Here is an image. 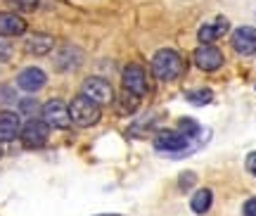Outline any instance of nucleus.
Listing matches in <instances>:
<instances>
[{
    "mask_svg": "<svg viewBox=\"0 0 256 216\" xmlns=\"http://www.w3.org/2000/svg\"><path fill=\"white\" fill-rule=\"evenodd\" d=\"M185 100L190 105H194V107H204V105H209L211 100H214V93L209 88H194L185 93Z\"/></svg>",
    "mask_w": 256,
    "mask_h": 216,
    "instance_id": "nucleus-16",
    "label": "nucleus"
},
{
    "mask_svg": "<svg viewBox=\"0 0 256 216\" xmlns=\"http://www.w3.org/2000/svg\"><path fill=\"white\" fill-rule=\"evenodd\" d=\"M48 135H50V126L43 119H28L22 126L19 138H22L24 147H43L48 143Z\"/></svg>",
    "mask_w": 256,
    "mask_h": 216,
    "instance_id": "nucleus-6",
    "label": "nucleus"
},
{
    "mask_svg": "<svg viewBox=\"0 0 256 216\" xmlns=\"http://www.w3.org/2000/svg\"><path fill=\"white\" fill-rule=\"evenodd\" d=\"M95 216H121V214H95Z\"/></svg>",
    "mask_w": 256,
    "mask_h": 216,
    "instance_id": "nucleus-23",
    "label": "nucleus"
},
{
    "mask_svg": "<svg viewBox=\"0 0 256 216\" xmlns=\"http://www.w3.org/2000/svg\"><path fill=\"white\" fill-rule=\"evenodd\" d=\"M5 3L14 5L17 10H26V12H31V10H38V5H40V0H5Z\"/></svg>",
    "mask_w": 256,
    "mask_h": 216,
    "instance_id": "nucleus-18",
    "label": "nucleus"
},
{
    "mask_svg": "<svg viewBox=\"0 0 256 216\" xmlns=\"http://www.w3.org/2000/svg\"><path fill=\"white\" fill-rule=\"evenodd\" d=\"M26 34V22L14 12H0V36H22Z\"/></svg>",
    "mask_w": 256,
    "mask_h": 216,
    "instance_id": "nucleus-13",
    "label": "nucleus"
},
{
    "mask_svg": "<svg viewBox=\"0 0 256 216\" xmlns=\"http://www.w3.org/2000/svg\"><path fill=\"white\" fill-rule=\"evenodd\" d=\"M46 83H48L46 72L38 69V67H28L24 72H19V76H17V86L24 90V93H38Z\"/></svg>",
    "mask_w": 256,
    "mask_h": 216,
    "instance_id": "nucleus-10",
    "label": "nucleus"
},
{
    "mask_svg": "<svg viewBox=\"0 0 256 216\" xmlns=\"http://www.w3.org/2000/svg\"><path fill=\"white\" fill-rule=\"evenodd\" d=\"M192 60H194V64L200 67L202 72H216L226 62L223 53H220L216 45H200L194 50V55H192Z\"/></svg>",
    "mask_w": 256,
    "mask_h": 216,
    "instance_id": "nucleus-8",
    "label": "nucleus"
},
{
    "mask_svg": "<svg viewBox=\"0 0 256 216\" xmlns=\"http://www.w3.org/2000/svg\"><path fill=\"white\" fill-rule=\"evenodd\" d=\"M19 133H22V119L17 112H10V109L0 112V145L17 140Z\"/></svg>",
    "mask_w": 256,
    "mask_h": 216,
    "instance_id": "nucleus-9",
    "label": "nucleus"
},
{
    "mask_svg": "<svg viewBox=\"0 0 256 216\" xmlns=\"http://www.w3.org/2000/svg\"><path fill=\"white\" fill-rule=\"evenodd\" d=\"M211 202H214V192H211L209 188H202L192 195L190 207H192L194 214H206V211L211 209Z\"/></svg>",
    "mask_w": 256,
    "mask_h": 216,
    "instance_id": "nucleus-15",
    "label": "nucleus"
},
{
    "mask_svg": "<svg viewBox=\"0 0 256 216\" xmlns=\"http://www.w3.org/2000/svg\"><path fill=\"white\" fill-rule=\"evenodd\" d=\"M40 114H43V121H46L50 128H66L72 124V117H69V107L64 105L62 100H48L46 105L40 107Z\"/></svg>",
    "mask_w": 256,
    "mask_h": 216,
    "instance_id": "nucleus-7",
    "label": "nucleus"
},
{
    "mask_svg": "<svg viewBox=\"0 0 256 216\" xmlns=\"http://www.w3.org/2000/svg\"><path fill=\"white\" fill-rule=\"evenodd\" d=\"M26 53L28 55H36V57H43L48 55L52 48H55V38L48 36V34H31L26 38Z\"/></svg>",
    "mask_w": 256,
    "mask_h": 216,
    "instance_id": "nucleus-14",
    "label": "nucleus"
},
{
    "mask_svg": "<svg viewBox=\"0 0 256 216\" xmlns=\"http://www.w3.org/2000/svg\"><path fill=\"white\" fill-rule=\"evenodd\" d=\"M0 154H2V152H0Z\"/></svg>",
    "mask_w": 256,
    "mask_h": 216,
    "instance_id": "nucleus-24",
    "label": "nucleus"
},
{
    "mask_svg": "<svg viewBox=\"0 0 256 216\" xmlns=\"http://www.w3.org/2000/svg\"><path fill=\"white\" fill-rule=\"evenodd\" d=\"M81 95H86L88 100H92L95 105H110L114 100V90H112L110 81L107 79H100V76H88L81 86Z\"/></svg>",
    "mask_w": 256,
    "mask_h": 216,
    "instance_id": "nucleus-4",
    "label": "nucleus"
},
{
    "mask_svg": "<svg viewBox=\"0 0 256 216\" xmlns=\"http://www.w3.org/2000/svg\"><path fill=\"white\" fill-rule=\"evenodd\" d=\"M228 29H230V24H228V19L226 17H218L216 22H211V24H204V27L200 29V41H202V45H211L214 41H218V38H223L226 34H228Z\"/></svg>",
    "mask_w": 256,
    "mask_h": 216,
    "instance_id": "nucleus-12",
    "label": "nucleus"
},
{
    "mask_svg": "<svg viewBox=\"0 0 256 216\" xmlns=\"http://www.w3.org/2000/svg\"><path fill=\"white\" fill-rule=\"evenodd\" d=\"M150 64H152V74H154L159 81H176V79L185 72L183 55L176 53V50H171V48L156 50Z\"/></svg>",
    "mask_w": 256,
    "mask_h": 216,
    "instance_id": "nucleus-1",
    "label": "nucleus"
},
{
    "mask_svg": "<svg viewBox=\"0 0 256 216\" xmlns=\"http://www.w3.org/2000/svg\"><path fill=\"white\" fill-rule=\"evenodd\" d=\"M192 183H194V173H185V176H180V188H190Z\"/></svg>",
    "mask_w": 256,
    "mask_h": 216,
    "instance_id": "nucleus-22",
    "label": "nucleus"
},
{
    "mask_svg": "<svg viewBox=\"0 0 256 216\" xmlns=\"http://www.w3.org/2000/svg\"><path fill=\"white\" fill-rule=\"evenodd\" d=\"M247 171L252 173V176H256V152L247 154Z\"/></svg>",
    "mask_w": 256,
    "mask_h": 216,
    "instance_id": "nucleus-21",
    "label": "nucleus"
},
{
    "mask_svg": "<svg viewBox=\"0 0 256 216\" xmlns=\"http://www.w3.org/2000/svg\"><path fill=\"white\" fill-rule=\"evenodd\" d=\"M178 131L185 135V138H197V135L202 133V126L194 121V119H190V117H183V119H178Z\"/></svg>",
    "mask_w": 256,
    "mask_h": 216,
    "instance_id": "nucleus-17",
    "label": "nucleus"
},
{
    "mask_svg": "<svg viewBox=\"0 0 256 216\" xmlns=\"http://www.w3.org/2000/svg\"><path fill=\"white\" fill-rule=\"evenodd\" d=\"M69 117L76 126L81 128H88V126H95L102 117V107L95 105L92 100H88L86 95H76L69 105Z\"/></svg>",
    "mask_w": 256,
    "mask_h": 216,
    "instance_id": "nucleus-2",
    "label": "nucleus"
},
{
    "mask_svg": "<svg viewBox=\"0 0 256 216\" xmlns=\"http://www.w3.org/2000/svg\"><path fill=\"white\" fill-rule=\"evenodd\" d=\"M121 83H124V90L136 95V98H142L147 90H150V83H147V74L140 64H128L124 74H121Z\"/></svg>",
    "mask_w": 256,
    "mask_h": 216,
    "instance_id": "nucleus-5",
    "label": "nucleus"
},
{
    "mask_svg": "<svg viewBox=\"0 0 256 216\" xmlns=\"http://www.w3.org/2000/svg\"><path fill=\"white\" fill-rule=\"evenodd\" d=\"M232 48L240 55H254L256 53V29L254 27H240L232 34Z\"/></svg>",
    "mask_w": 256,
    "mask_h": 216,
    "instance_id": "nucleus-11",
    "label": "nucleus"
},
{
    "mask_svg": "<svg viewBox=\"0 0 256 216\" xmlns=\"http://www.w3.org/2000/svg\"><path fill=\"white\" fill-rule=\"evenodd\" d=\"M244 216H256V197H249L247 202H244Z\"/></svg>",
    "mask_w": 256,
    "mask_h": 216,
    "instance_id": "nucleus-19",
    "label": "nucleus"
},
{
    "mask_svg": "<svg viewBox=\"0 0 256 216\" xmlns=\"http://www.w3.org/2000/svg\"><path fill=\"white\" fill-rule=\"evenodd\" d=\"M192 140L190 138H185L180 131H159L154 135V147L159 152H168L178 157V154H188L192 152L194 147H192Z\"/></svg>",
    "mask_w": 256,
    "mask_h": 216,
    "instance_id": "nucleus-3",
    "label": "nucleus"
},
{
    "mask_svg": "<svg viewBox=\"0 0 256 216\" xmlns=\"http://www.w3.org/2000/svg\"><path fill=\"white\" fill-rule=\"evenodd\" d=\"M38 109L36 100H22V112H26V114H34Z\"/></svg>",
    "mask_w": 256,
    "mask_h": 216,
    "instance_id": "nucleus-20",
    "label": "nucleus"
}]
</instances>
